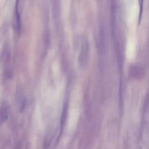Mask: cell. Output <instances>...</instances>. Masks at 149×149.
I'll list each match as a JSON object with an SVG mask.
<instances>
[{"instance_id":"obj_3","label":"cell","mask_w":149,"mask_h":149,"mask_svg":"<svg viewBox=\"0 0 149 149\" xmlns=\"http://www.w3.org/2000/svg\"><path fill=\"white\" fill-rule=\"evenodd\" d=\"M16 101L17 102L20 111L22 112L25 108L26 105V98L20 92L17 93Z\"/></svg>"},{"instance_id":"obj_5","label":"cell","mask_w":149,"mask_h":149,"mask_svg":"<svg viewBox=\"0 0 149 149\" xmlns=\"http://www.w3.org/2000/svg\"><path fill=\"white\" fill-rule=\"evenodd\" d=\"M139 6H140V12H139V23H140V20L141 19V16H142V13H143V1H139Z\"/></svg>"},{"instance_id":"obj_4","label":"cell","mask_w":149,"mask_h":149,"mask_svg":"<svg viewBox=\"0 0 149 149\" xmlns=\"http://www.w3.org/2000/svg\"><path fill=\"white\" fill-rule=\"evenodd\" d=\"M18 2L19 1H17L16 3V7H15V16H16V24H17V32L19 34L21 32V27H22V23H21V17H20V15L19 11L18 9Z\"/></svg>"},{"instance_id":"obj_2","label":"cell","mask_w":149,"mask_h":149,"mask_svg":"<svg viewBox=\"0 0 149 149\" xmlns=\"http://www.w3.org/2000/svg\"><path fill=\"white\" fill-rule=\"evenodd\" d=\"M9 107L7 105L3 104L0 107V124L4 123L8 118Z\"/></svg>"},{"instance_id":"obj_1","label":"cell","mask_w":149,"mask_h":149,"mask_svg":"<svg viewBox=\"0 0 149 149\" xmlns=\"http://www.w3.org/2000/svg\"><path fill=\"white\" fill-rule=\"evenodd\" d=\"M88 42L84 39L82 41L78 57V63L80 66H83L86 64L88 56Z\"/></svg>"}]
</instances>
